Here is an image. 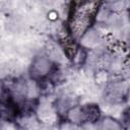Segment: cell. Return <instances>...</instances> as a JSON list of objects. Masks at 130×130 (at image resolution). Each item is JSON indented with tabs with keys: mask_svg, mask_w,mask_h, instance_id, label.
<instances>
[{
	"mask_svg": "<svg viewBox=\"0 0 130 130\" xmlns=\"http://www.w3.org/2000/svg\"><path fill=\"white\" fill-rule=\"evenodd\" d=\"M82 124H95L101 119V109L95 104H86L80 106Z\"/></svg>",
	"mask_w": 130,
	"mask_h": 130,
	"instance_id": "3957f363",
	"label": "cell"
},
{
	"mask_svg": "<svg viewBox=\"0 0 130 130\" xmlns=\"http://www.w3.org/2000/svg\"><path fill=\"white\" fill-rule=\"evenodd\" d=\"M95 124L96 130H122L123 128L122 124L119 121L110 116H106L103 118L101 117V119Z\"/></svg>",
	"mask_w": 130,
	"mask_h": 130,
	"instance_id": "277c9868",
	"label": "cell"
},
{
	"mask_svg": "<svg viewBox=\"0 0 130 130\" xmlns=\"http://www.w3.org/2000/svg\"><path fill=\"white\" fill-rule=\"evenodd\" d=\"M100 2H72L69 8L67 31L76 41H80L82 36L92 27L98 12Z\"/></svg>",
	"mask_w": 130,
	"mask_h": 130,
	"instance_id": "6da1fadb",
	"label": "cell"
},
{
	"mask_svg": "<svg viewBox=\"0 0 130 130\" xmlns=\"http://www.w3.org/2000/svg\"><path fill=\"white\" fill-rule=\"evenodd\" d=\"M55 67V63L48 56L38 55L32 59L29 65V77L31 80H35L37 82L45 81L50 77Z\"/></svg>",
	"mask_w": 130,
	"mask_h": 130,
	"instance_id": "7a4b0ae2",
	"label": "cell"
}]
</instances>
